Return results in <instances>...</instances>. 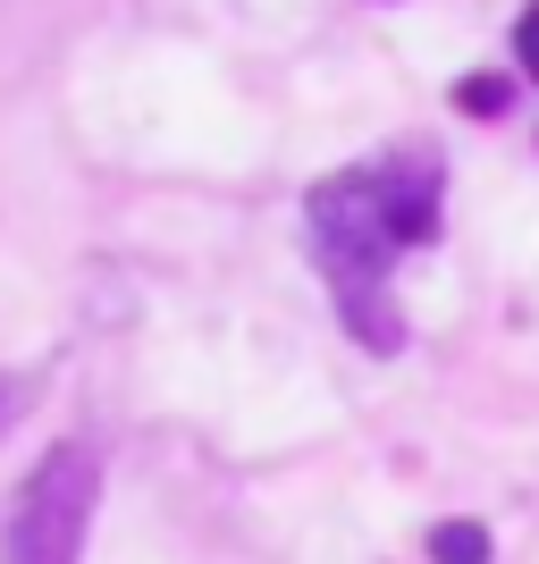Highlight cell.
I'll use <instances>...</instances> for the list:
<instances>
[{
	"label": "cell",
	"mask_w": 539,
	"mask_h": 564,
	"mask_svg": "<svg viewBox=\"0 0 539 564\" xmlns=\"http://www.w3.org/2000/svg\"><path fill=\"white\" fill-rule=\"evenodd\" d=\"M25 404H34V379H25V371H0V438L25 422Z\"/></svg>",
	"instance_id": "obj_6"
},
{
	"label": "cell",
	"mask_w": 539,
	"mask_h": 564,
	"mask_svg": "<svg viewBox=\"0 0 539 564\" xmlns=\"http://www.w3.org/2000/svg\"><path fill=\"white\" fill-rule=\"evenodd\" d=\"M371 177H379V203H388V228L405 245H430L439 236V161L430 152H388V161H371Z\"/></svg>",
	"instance_id": "obj_3"
},
{
	"label": "cell",
	"mask_w": 539,
	"mask_h": 564,
	"mask_svg": "<svg viewBox=\"0 0 539 564\" xmlns=\"http://www.w3.org/2000/svg\"><path fill=\"white\" fill-rule=\"evenodd\" d=\"M101 506V455L85 438L43 447V464L18 480L0 522V564H85V531Z\"/></svg>",
	"instance_id": "obj_2"
},
{
	"label": "cell",
	"mask_w": 539,
	"mask_h": 564,
	"mask_svg": "<svg viewBox=\"0 0 539 564\" xmlns=\"http://www.w3.org/2000/svg\"><path fill=\"white\" fill-rule=\"evenodd\" d=\"M304 245H312V261H321L328 304H337L346 337L363 354H397L405 346V312H397V279H388V270H397L405 236L388 228L371 161L337 169V177H321V186L304 194Z\"/></svg>",
	"instance_id": "obj_1"
},
{
	"label": "cell",
	"mask_w": 539,
	"mask_h": 564,
	"mask_svg": "<svg viewBox=\"0 0 539 564\" xmlns=\"http://www.w3.org/2000/svg\"><path fill=\"white\" fill-rule=\"evenodd\" d=\"M455 101H464L472 118H497V110H506V76H464V85H455Z\"/></svg>",
	"instance_id": "obj_5"
},
{
	"label": "cell",
	"mask_w": 539,
	"mask_h": 564,
	"mask_svg": "<svg viewBox=\"0 0 539 564\" xmlns=\"http://www.w3.org/2000/svg\"><path fill=\"white\" fill-rule=\"evenodd\" d=\"M515 59H522V76H539V0L515 18Z\"/></svg>",
	"instance_id": "obj_7"
},
{
	"label": "cell",
	"mask_w": 539,
	"mask_h": 564,
	"mask_svg": "<svg viewBox=\"0 0 539 564\" xmlns=\"http://www.w3.org/2000/svg\"><path fill=\"white\" fill-rule=\"evenodd\" d=\"M430 564H489V531L481 522H439L430 531Z\"/></svg>",
	"instance_id": "obj_4"
}]
</instances>
